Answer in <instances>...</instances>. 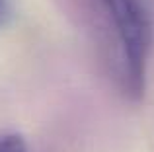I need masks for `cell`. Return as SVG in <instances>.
<instances>
[{
    "mask_svg": "<svg viewBox=\"0 0 154 152\" xmlns=\"http://www.w3.org/2000/svg\"><path fill=\"white\" fill-rule=\"evenodd\" d=\"M4 12H6V0H0V18L4 16Z\"/></svg>",
    "mask_w": 154,
    "mask_h": 152,
    "instance_id": "obj_3",
    "label": "cell"
},
{
    "mask_svg": "<svg viewBox=\"0 0 154 152\" xmlns=\"http://www.w3.org/2000/svg\"><path fill=\"white\" fill-rule=\"evenodd\" d=\"M0 152H27L26 142L18 135H8L0 138Z\"/></svg>",
    "mask_w": 154,
    "mask_h": 152,
    "instance_id": "obj_2",
    "label": "cell"
},
{
    "mask_svg": "<svg viewBox=\"0 0 154 152\" xmlns=\"http://www.w3.org/2000/svg\"><path fill=\"white\" fill-rule=\"evenodd\" d=\"M121 47L123 80L131 94L144 90L146 59L150 49V20L140 0H102Z\"/></svg>",
    "mask_w": 154,
    "mask_h": 152,
    "instance_id": "obj_1",
    "label": "cell"
}]
</instances>
